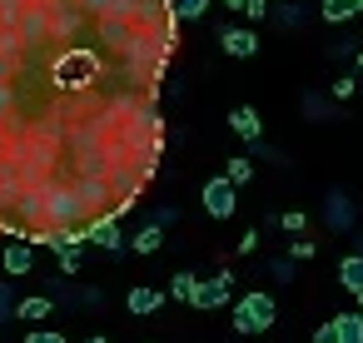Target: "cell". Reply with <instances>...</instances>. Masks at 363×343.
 <instances>
[{
  "label": "cell",
  "instance_id": "obj_19",
  "mask_svg": "<svg viewBox=\"0 0 363 343\" xmlns=\"http://www.w3.org/2000/svg\"><path fill=\"white\" fill-rule=\"evenodd\" d=\"M26 343H65V333H55V328H30Z\"/></svg>",
  "mask_w": 363,
  "mask_h": 343
},
{
  "label": "cell",
  "instance_id": "obj_9",
  "mask_svg": "<svg viewBox=\"0 0 363 343\" xmlns=\"http://www.w3.org/2000/svg\"><path fill=\"white\" fill-rule=\"evenodd\" d=\"M333 333H338V343H363V308L333 313Z\"/></svg>",
  "mask_w": 363,
  "mask_h": 343
},
{
  "label": "cell",
  "instance_id": "obj_26",
  "mask_svg": "<svg viewBox=\"0 0 363 343\" xmlns=\"http://www.w3.org/2000/svg\"><path fill=\"white\" fill-rule=\"evenodd\" d=\"M219 6H229V11H244V0H219Z\"/></svg>",
  "mask_w": 363,
  "mask_h": 343
},
{
  "label": "cell",
  "instance_id": "obj_2",
  "mask_svg": "<svg viewBox=\"0 0 363 343\" xmlns=\"http://www.w3.org/2000/svg\"><path fill=\"white\" fill-rule=\"evenodd\" d=\"M234 209H239V184L229 174H214L204 184V214L209 219H234Z\"/></svg>",
  "mask_w": 363,
  "mask_h": 343
},
{
  "label": "cell",
  "instance_id": "obj_21",
  "mask_svg": "<svg viewBox=\"0 0 363 343\" xmlns=\"http://www.w3.org/2000/svg\"><path fill=\"white\" fill-rule=\"evenodd\" d=\"M313 343H338V333H333V318H323V323L313 328Z\"/></svg>",
  "mask_w": 363,
  "mask_h": 343
},
{
  "label": "cell",
  "instance_id": "obj_10",
  "mask_svg": "<svg viewBox=\"0 0 363 343\" xmlns=\"http://www.w3.org/2000/svg\"><path fill=\"white\" fill-rule=\"evenodd\" d=\"M199 283H204V279H194L189 269H179V274L169 279V298H179V303H189V308H194V298H199Z\"/></svg>",
  "mask_w": 363,
  "mask_h": 343
},
{
  "label": "cell",
  "instance_id": "obj_12",
  "mask_svg": "<svg viewBox=\"0 0 363 343\" xmlns=\"http://www.w3.org/2000/svg\"><path fill=\"white\" fill-rule=\"evenodd\" d=\"M363 11V0H323V6H318V16L328 21V26H338V21H353Z\"/></svg>",
  "mask_w": 363,
  "mask_h": 343
},
{
  "label": "cell",
  "instance_id": "obj_7",
  "mask_svg": "<svg viewBox=\"0 0 363 343\" xmlns=\"http://www.w3.org/2000/svg\"><path fill=\"white\" fill-rule=\"evenodd\" d=\"M229 288H234V279H229V274H214V279H204V283H199V298H194V308H224V303H229Z\"/></svg>",
  "mask_w": 363,
  "mask_h": 343
},
{
  "label": "cell",
  "instance_id": "obj_8",
  "mask_svg": "<svg viewBox=\"0 0 363 343\" xmlns=\"http://www.w3.org/2000/svg\"><path fill=\"white\" fill-rule=\"evenodd\" d=\"M229 125H234V135H239V140H249V145H259V110H254V105H234V115H229Z\"/></svg>",
  "mask_w": 363,
  "mask_h": 343
},
{
  "label": "cell",
  "instance_id": "obj_17",
  "mask_svg": "<svg viewBox=\"0 0 363 343\" xmlns=\"http://www.w3.org/2000/svg\"><path fill=\"white\" fill-rule=\"evenodd\" d=\"M328 219H333V224H348V199H343V194L328 199Z\"/></svg>",
  "mask_w": 363,
  "mask_h": 343
},
{
  "label": "cell",
  "instance_id": "obj_16",
  "mask_svg": "<svg viewBox=\"0 0 363 343\" xmlns=\"http://www.w3.org/2000/svg\"><path fill=\"white\" fill-rule=\"evenodd\" d=\"M224 174H229L234 184H249V179H254V159H229V169H224Z\"/></svg>",
  "mask_w": 363,
  "mask_h": 343
},
{
  "label": "cell",
  "instance_id": "obj_13",
  "mask_svg": "<svg viewBox=\"0 0 363 343\" xmlns=\"http://www.w3.org/2000/svg\"><path fill=\"white\" fill-rule=\"evenodd\" d=\"M130 249H135V254H160V249H164V224H145V229L130 239Z\"/></svg>",
  "mask_w": 363,
  "mask_h": 343
},
{
  "label": "cell",
  "instance_id": "obj_22",
  "mask_svg": "<svg viewBox=\"0 0 363 343\" xmlns=\"http://www.w3.org/2000/svg\"><path fill=\"white\" fill-rule=\"evenodd\" d=\"M244 16H249V21H264V16H269V0H244Z\"/></svg>",
  "mask_w": 363,
  "mask_h": 343
},
{
  "label": "cell",
  "instance_id": "obj_18",
  "mask_svg": "<svg viewBox=\"0 0 363 343\" xmlns=\"http://www.w3.org/2000/svg\"><path fill=\"white\" fill-rule=\"evenodd\" d=\"M313 254H318L313 239H294V244H289V259H313Z\"/></svg>",
  "mask_w": 363,
  "mask_h": 343
},
{
  "label": "cell",
  "instance_id": "obj_23",
  "mask_svg": "<svg viewBox=\"0 0 363 343\" xmlns=\"http://www.w3.org/2000/svg\"><path fill=\"white\" fill-rule=\"evenodd\" d=\"M353 85H358L353 75H348V80H333V100H348V95H353Z\"/></svg>",
  "mask_w": 363,
  "mask_h": 343
},
{
  "label": "cell",
  "instance_id": "obj_3",
  "mask_svg": "<svg viewBox=\"0 0 363 343\" xmlns=\"http://www.w3.org/2000/svg\"><path fill=\"white\" fill-rule=\"evenodd\" d=\"M85 244H100L105 254H125V249H130V239L120 234V219H115V214L90 219V224H85Z\"/></svg>",
  "mask_w": 363,
  "mask_h": 343
},
{
  "label": "cell",
  "instance_id": "obj_25",
  "mask_svg": "<svg viewBox=\"0 0 363 343\" xmlns=\"http://www.w3.org/2000/svg\"><path fill=\"white\" fill-rule=\"evenodd\" d=\"M6 313H16V303H11V293H6V288H0V318H6Z\"/></svg>",
  "mask_w": 363,
  "mask_h": 343
},
{
  "label": "cell",
  "instance_id": "obj_20",
  "mask_svg": "<svg viewBox=\"0 0 363 343\" xmlns=\"http://www.w3.org/2000/svg\"><path fill=\"white\" fill-rule=\"evenodd\" d=\"M279 224H284V229H289V234H303V229H308V219H303V214H298V209H289V214H284V219H279Z\"/></svg>",
  "mask_w": 363,
  "mask_h": 343
},
{
  "label": "cell",
  "instance_id": "obj_14",
  "mask_svg": "<svg viewBox=\"0 0 363 343\" xmlns=\"http://www.w3.org/2000/svg\"><path fill=\"white\" fill-rule=\"evenodd\" d=\"M50 308H55V303H50L45 293H35V298H21V303H16V318H50Z\"/></svg>",
  "mask_w": 363,
  "mask_h": 343
},
{
  "label": "cell",
  "instance_id": "obj_28",
  "mask_svg": "<svg viewBox=\"0 0 363 343\" xmlns=\"http://www.w3.org/2000/svg\"><path fill=\"white\" fill-rule=\"evenodd\" d=\"M358 70H363V55H358Z\"/></svg>",
  "mask_w": 363,
  "mask_h": 343
},
{
  "label": "cell",
  "instance_id": "obj_11",
  "mask_svg": "<svg viewBox=\"0 0 363 343\" xmlns=\"http://www.w3.org/2000/svg\"><path fill=\"white\" fill-rule=\"evenodd\" d=\"M338 283H343V288H348L353 298L363 293V254H348V259L338 264Z\"/></svg>",
  "mask_w": 363,
  "mask_h": 343
},
{
  "label": "cell",
  "instance_id": "obj_4",
  "mask_svg": "<svg viewBox=\"0 0 363 343\" xmlns=\"http://www.w3.org/2000/svg\"><path fill=\"white\" fill-rule=\"evenodd\" d=\"M164 298H169L164 288H150V283H135V288L125 293V308H130L135 318H155V313L164 308Z\"/></svg>",
  "mask_w": 363,
  "mask_h": 343
},
{
  "label": "cell",
  "instance_id": "obj_1",
  "mask_svg": "<svg viewBox=\"0 0 363 343\" xmlns=\"http://www.w3.org/2000/svg\"><path fill=\"white\" fill-rule=\"evenodd\" d=\"M279 308H274V293H244L234 303V333H264L274 328Z\"/></svg>",
  "mask_w": 363,
  "mask_h": 343
},
{
  "label": "cell",
  "instance_id": "obj_15",
  "mask_svg": "<svg viewBox=\"0 0 363 343\" xmlns=\"http://www.w3.org/2000/svg\"><path fill=\"white\" fill-rule=\"evenodd\" d=\"M169 11H174V21H204L209 0H169Z\"/></svg>",
  "mask_w": 363,
  "mask_h": 343
},
{
  "label": "cell",
  "instance_id": "obj_6",
  "mask_svg": "<svg viewBox=\"0 0 363 343\" xmlns=\"http://www.w3.org/2000/svg\"><path fill=\"white\" fill-rule=\"evenodd\" d=\"M0 269H6L11 279H26V274L35 269V244H30V239H16L6 254H0Z\"/></svg>",
  "mask_w": 363,
  "mask_h": 343
},
{
  "label": "cell",
  "instance_id": "obj_5",
  "mask_svg": "<svg viewBox=\"0 0 363 343\" xmlns=\"http://www.w3.org/2000/svg\"><path fill=\"white\" fill-rule=\"evenodd\" d=\"M219 50L234 55V60H249V55L259 50V35H254L249 26H229V30H219Z\"/></svg>",
  "mask_w": 363,
  "mask_h": 343
},
{
  "label": "cell",
  "instance_id": "obj_27",
  "mask_svg": "<svg viewBox=\"0 0 363 343\" xmlns=\"http://www.w3.org/2000/svg\"><path fill=\"white\" fill-rule=\"evenodd\" d=\"M85 343H110V338H105V333H95V338H85Z\"/></svg>",
  "mask_w": 363,
  "mask_h": 343
},
{
  "label": "cell",
  "instance_id": "obj_24",
  "mask_svg": "<svg viewBox=\"0 0 363 343\" xmlns=\"http://www.w3.org/2000/svg\"><path fill=\"white\" fill-rule=\"evenodd\" d=\"M254 249H259V234H254V229H249V234H244V239H239V254H254Z\"/></svg>",
  "mask_w": 363,
  "mask_h": 343
},
{
  "label": "cell",
  "instance_id": "obj_29",
  "mask_svg": "<svg viewBox=\"0 0 363 343\" xmlns=\"http://www.w3.org/2000/svg\"><path fill=\"white\" fill-rule=\"evenodd\" d=\"M358 308H363V293H358Z\"/></svg>",
  "mask_w": 363,
  "mask_h": 343
}]
</instances>
